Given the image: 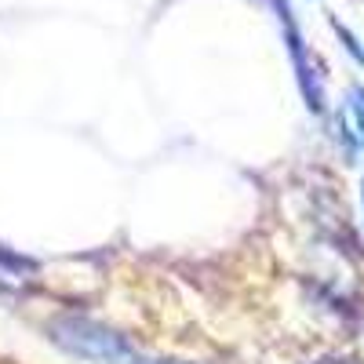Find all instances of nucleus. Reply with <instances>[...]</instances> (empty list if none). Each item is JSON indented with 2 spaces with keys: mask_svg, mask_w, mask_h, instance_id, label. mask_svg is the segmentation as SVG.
I'll return each mask as SVG.
<instances>
[{
  "mask_svg": "<svg viewBox=\"0 0 364 364\" xmlns=\"http://www.w3.org/2000/svg\"><path fill=\"white\" fill-rule=\"evenodd\" d=\"M51 336L58 346H66L70 353L91 360V364H124L132 357V346L113 336L109 328L95 324V321H84V317H63L51 324Z\"/></svg>",
  "mask_w": 364,
  "mask_h": 364,
  "instance_id": "obj_1",
  "label": "nucleus"
},
{
  "mask_svg": "<svg viewBox=\"0 0 364 364\" xmlns=\"http://www.w3.org/2000/svg\"><path fill=\"white\" fill-rule=\"evenodd\" d=\"M350 113H353V124H357V135L364 142V87H350Z\"/></svg>",
  "mask_w": 364,
  "mask_h": 364,
  "instance_id": "obj_2",
  "label": "nucleus"
},
{
  "mask_svg": "<svg viewBox=\"0 0 364 364\" xmlns=\"http://www.w3.org/2000/svg\"><path fill=\"white\" fill-rule=\"evenodd\" d=\"M336 364H339V360H336Z\"/></svg>",
  "mask_w": 364,
  "mask_h": 364,
  "instance_id": "obj_3",
  "label": "nucleus"
}]
</instances>
